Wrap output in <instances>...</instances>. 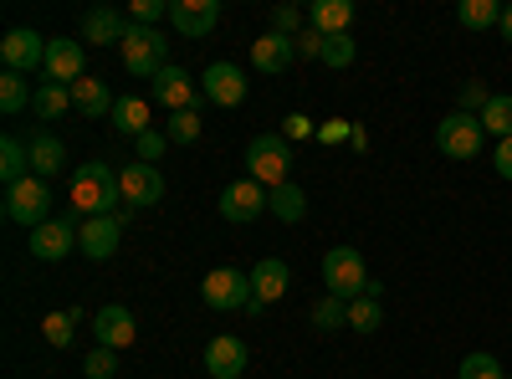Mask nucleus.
<instances>
[{
	"label": "nucleus",
	"mask_w": 512,
	"mask_h": 379,
	"mask_svg": "<svg viewBox=\"0 0 512 379\" xmlns=\"http://www.w3.org/2000/svg\"><path fill=\"white\" fill-rule=\"evenodd\" d=\"M82 374L88 379H113L118 374V349H93L88 359H82Z\"/></svg>",
	"instance_id": "obj_39"
},
{
	"label": "nucleus",
	"mask_w": 512,
	"mask_h": 379,
	"mask_svg": "<svg viewBox=\"0 0 512 379\" xmlns=\"http://www.w3.org/2000/svg\"><path fill=\"white\" fill-rule=\"evenodd\" d=\"M164 52H169V41L154 31V26H134L123 36V47H118V57H123V67H128V77H159L169 62H164Z\"/></svg>",
	"instance_id": "obj_5"
},
{
	"label": "nucleus",
	"mask_w": 512,
	"mask_h": 379,
	"mask_svg": "<svg viewBox=\"0 0 512 379\" xmlns=\"http://www.w3.org/2000/svg\"><path fill=\"white\" fill-rule=\"evenodd\" d=\"M67 108H72V88H62V82H41L36 98H31V113H36L41 123H57Z\"/></svg>",
	"instance_id": "obj_27"
},
{
	"label": "nucleus",
	"mask_w": 512,
	"mask_h": 379,
	"mask_svg": "<svg viewBox=\"0 0 512 379\" xmlns=\"http://www.w3.org/2000/svg\"><path fill=\"white\" fill-rule=\"evenodd\" d=\"M31 98H36V93L26 88V77H21V72H6V77H0V113H6V118L21 113Z\"/></svg>",
	"instance_id": "obj_33"
},
{
	"label": "nucleus",
	"mask_w": 512,
	"mask_h": 379,
	"mask_svg": "<svg viewBox=\"0 0 512 379\" xmlns=\"http://www.w3.org/2000/svg\"><path fill=\"white\" fill-rule=\"evenodd\" d=\"M487 103H492V93L482 88V82H466V88L456 93V113H472V118H482V113H487Z\"/></svg>",
	"instance_id": "obj_38"
},
{
	"label": "nucleus",
	"mask_w": 512,
	"mask_h": 379,
	"mask_svg": "<svg viewBox=\"0 0 512 379\" xmlns=\"http://www.w3.org/2000/svg\"><path fill=\"white\" fill-rule=\"evenodd\" d=\"M246 170H251L256 185H267V190L287 185V170H292V139H287V134H256V139L246 144Z\"/></svg>",
	"instance_id": "obj_2"
},
{
	"label": "nucleus",
	"mask_w": 512,
	"mask_h": 379,
	"mask_svg": "<svg viewBox=\"0 0 512 379\" xmlns=\"http://www.w3.org/2000/svg\"><path fill=\"white\" fill-rule=\"evenodd\" d=\"M262 210H267V185H256L251 175H246V180H231V185L221 190V216H226L231 226H251Z\"/></svg>",
	"instance_id": "obj_9"
},
{
	"label": "nucleus",
	"mask_w": 512,
	"mask_h": 379,
	"mask_svg": "<svg viewBox=\"0 0 512 379\" xmlns=\"http://www.w3.org/2000/svg\"><path fill=\"white\" fill-rule=\"evenodd\" d=\"M492 170H497L502 180H512V139H497V149H492Z\"/></svg>",
	"instance_id": "obj_44"
},
{
	"label": "nucleus",
	"mask_w": 512,
	"mask_h": 379,
	"mask_svg": "<svg viewBox=\"0 0 512 379\" xmlns=\"http://www.w3.org/2000/svg\"><path fill=\"white\" fill-rule=\"evenodd\" d=\"M113 129L128 134V139H144V134H149V103H144V98H118Z\"/></svg>",
	"instance_id": "obj_28"
},
{
	"label": "nucleus",
	"mask_w": 512,
	"mask_h": 379,
	"mask_svg": "<svg viewBox=\"0 0 512 379\" xmlns=\"http://www.w3.org/2000/svg\"><path fill=\"white\" fill-rule=\"evenodd\" d=\"M354 57H359V41H354L349 31H344V36H328V41H323V67H338V72H344V67L354 62Z\"/></svg>",
	"instance_id": "obj_37"
},
{
	"label": "nucleus",
	"mask_w": 512,
	"mask_h": 379,
	"mask_svg": "<svg viewBox=\"0 0 512 379\" xmlns=\"http://www.w3.org/2000/svg\"><path fill=\"white\" fill-rule=\"evenodd\" d=\"M200 93L216 103V108H241V103H246V77H241V67H231V62H210V67L200 72Z\"/></svg>",
	"instance_id": "obj_10"
},
{
	"label": "nucleus",
	"mask_w": 512,
	"mask_h": 379,
	"mask_svg": "<svg viewBox=\"0 0 512 379\" xmlns=\"http://www.w3.org/2000/svg\"><path fill=\"white\" fill-rule=\"evenodd\" d=\"M282 134H287L292 144H297V139H308V134H313V118H308V113H292V118L282 123Z\"/></svg>",
	"instance_id": "obj_45"
},
{
	"label": "nucleus",
	"mask_w": 512,
	"mask_h": 379,
	"mask_svg": "<svg viewBox=\"0 0 512 379\" xmlns=\"http://www.w3.org/2000/svg\"><path fill=\"white\" fill-rule=\"evenodd\" d=\"M164 144H169V139H164L159 129H149L144 139H134V149H139V164H159V154H164Z\"/></svg>",
	"instance_id": "obj_42"
},
{
	"label": "nucleus",
	"mask_w": 512,
	"mask_h": 379,
	"mask_svg": "<svg viewBox=\"0 0 512 379\" xmlns=\"http://www.w3.org/2000/svg\"><path fill=\"white\" fill-rule=\"evenodd\" d=\"M164 16H169L164 0H134V6H128V21H134V26H159Z\"/></svg>",
	"instance_id": "obj_41"
},
{
	"label": "nucleus",
	"mask_w": 512,
	"mask_h": 379,
	"mask_svg": "<svg viewBox=\"0 0 512 379\" xmlns=\"http://www.w3.org/2000/svg\"><path fill=\"white\" fill-rule=\"evenodd\" d=\"M47 47L52 41L41 36V31H31V26H16V31H6V41H0V62H6V72H36V67H47Z\"/></svg>",
	"instance_id": "obj_8"
},
{
	"label": "nucleus",
	"mask_w": 512,
	"mask_h": 379,
	"mask_svg": "<svg viewBox=\"0 0 512 379\" xmlns=\"http://www.w3.org/2000/svg\"><path fill=\"white\" fill-rule=\"evenodd\" d=\"M118 236H123V221L118 216H93V221H77V251L88 262H108L118 251Z\"/></svg>",
	"instance_id": "obj_13"
},
{
	"label": "nucleus",
	"mask_w": 512,
	"mask_h": 379,
	"mask_svg": "<svg viewBox=\"0 0 512 379\" xmlns=\"http://www.w3.org/2000/svg\"><path fill=\"white\" fill-rule=\"evenodd\" d=\"M482 139H487V129H482V118H472V113H446L436 123V149L446 159H477Z\"/></svg>",
	"instance_id": "obj_7"
},
{
	"label": "nucleus",
	"mask_w": 512,
	"mask_h": 379,
	"mask_svg": "<svg viewBox=\"0 0 512 379\" xmlns=\"http://www.w3.org/2000/svg\"><path fill=\"white\" fill-rule=\"evenodd\" d=\"M72 246H77V226H72L67 216H52L47 226L31 231V257H36V262H62Z\"/></svg>",
	"instance_id": "obj_17"
},
{
	"label": "nucleus",
	"mask_w": 512,
	"mask_h": 379,
	"mask_svg": "<svg viewBox=\"0 0 512 379\" xmlns=\"http://www.w3.org/2000/svg\"><path fill=\"white\" fill-rule=\"evenodd\" d=\"M272 31H282V36H303V31H308V11L277 6V11H272Z\"/></svg>",
	"instance_id": "obj_40"
},
{
	"label": "nucleus",
	"mask_w": 512,
	"mask_h": 379,
	"mask_svg": "<svg viewBox=\"0 0 512 379\" xmlns=\"http://www.w3.org/2000/svg\"><path fill=\"white\" fill-rule=\"evenodd\" d=\"M292 62H297V41H292V36L267 31V36H256V41H251V67H256V72L277 77V72H287Z\"/></svg>",
	"instance_id": "obj_20"
},
{
	"label": "nucleus",
	"mask_w": 512,
	"mask_h": 379,
	"mask_svg": "<svg viewBox=\"0 0 512 379\" xmlns=\"http://www.w3.org/2000/svg\"><path fill=\"white\" fill-rule=\"evenodd\" d=\"M482 129L492 139H512V93H492V103L482 113Z\"/></svg>",
	"instance_id": "obj_31"
},
{
	"label": "nucleus",
	"mask_w": 512,
	"mask_h": 379,
	"mask_svg": "<svg viewBox=\"0 0 512 379\" xmlns=\"http://www.w3.org/2000/svg\"><path fill=\"white\" fill-rule=\"evenodd\" d=\"M47 77L62 82V88H72V82L88 77V47L72 36H52V47H47Z\"/></svg>",
	"instance_id": "obj_12"
},
{
	"label": "nucleus",
	"mask_w": 512,
	"mask_h": 379,
	"mask_svg": "<svg viewBox=\"0 0 512 379\" xmlns=\"http://www.w3.org/2000/svg\"><path fill=\"white\" fill-rule=\"evenodd\" d=\"M497 31H502V41L512 47V6H502V26H497Z\"/></svg>",
	"instance_id": "obj_47"
},
{
	"label": "nucleus",
	"mask_w": 512,
	"mask_h": 379,
	"mask_svg": "<svg viewBox=\"0 0 512 379\" xmlns=\"http://www.w3.org/2000/svg\"><path fill=\"white\" fill-rule=\"evenodd\" d=\"M31 175H41V180H52V175H62L67 170V144L52 134V129H41V134H31Z\"/></svg>",
	"instance_id": "obj_22"
},
{
	"label": "nucleus",
	"mask_w": 512,
	"mask_h": 379,
	"mask_svg": "<svg viewBox=\"0 0 512 379\" xmlns=\"http://www.w3.org/2000/svg\"><path fill=\"white\" fill-rule=\"evenodd\" d=\"M323 287L333 292V298H344V303L364 298L369 267H364V257H359L354 246H333V251H323Z\"/></svg>",
	"instance_id": "obj_3"
},
{
	"label": "nucleus",
	"mask_w": 512,
	"mask_h": 379,
	"mask_svg": "<svg viewBox=\"0 0 512 379\" xmlns=\"http://www.w3.org/2000/svg\"><path fill=\"white\" fill-rule=\"evenodd\" d=\"M113 205H123V185L113 175V164L93 159V164H77V175H72V210L82 221H93V216H113Z\"/></svg>",
	"instance_id": "obj_1"
},
{
	"label": "nucleus",
	"mask_w": 512,
	"mask_h": 379,
	"mask_svg": "<svg viewBox=\"0 0 512 379\" xmlns=\"http://www.w3.org/2000/svg\"><path fill=\"white\" fill-rule=\"evenodd\" d=\"M507 379H512V374H507Z\"/></svg>",
	"instance_id": "obj_48"
},
{
	"label": "nucleus",
	"mask_w": 512,
	"mask_h": 379,
	"mask_svg": "<svg viewBox=\"0 0 512 379\" xmlns=\"http://www.w3.org/2000/svg\"><path fill=\"white\" fill-rule=\"evenodd\" d=\"M344 139H354V129H349L344 118H333L328 129H323V144H344Z\"/></svg>",
	"instance_id": "obj_46"
},
{
	"label": "nucleus",
	"mask_w": 512,
	"mask_h": 379,
	"mask_svg": "<svg viewBox=\"0 0 512 379\" xmlns=\"http://www.w3.org/2000/svg\"><path fill=\"white\" fill-rule=\"evenodd\" d=\"M164 139H169V144H195V139H200V108L169 113V123H164Z\"/></svg>",
	"instance_id": "obj_34"
},
{
	"label": "nucleus",
	"mask_w": 512,
	"mask_h": 379,
	"mask_svg": "<svg viewBox=\"0 0 512 379\" xmlns=\"http://www.w3.org/2000/svg\"><path fill=\"white\" fill-rule=\"evenodd\" d=\"M93 333H98V349H128L139 339V328H134V313H128L123 303H108L93 313Z\"/></svg>",
	"instance_id": "obj_18"
},
{
	"label": "nucleus",
	"mask_w": 512,
	"mask_h": 379,
	"mask_svg": "<svg viewBox=\"0 0 512 379\" xmlns=\"http://www.w3.org/2000/svg\"><path fill=\"white\" fill-rule=\"evenodd\" d=\"M384 323V308H379V298H369V292H364V298H354L349 303V328H359V333H374Z\"/></svg>",
	"instance_id": "obj_35"
},
{
	"label": "nucleus",
	"mask_w": 512,
	"mask_h": 379,
	"mask_svg": "<svg viewBox=\"0 0 512 379\" xmlns=\"http://www.w3.org/2000/svg\"><path fill=\"white\" fill-rule=\"evenodd\" d=\"M205 369H210V379H241L246 374V344L236 333H216V339L205 344Z\"/></svg>",
	"instance_id": "obj_19"
},
{
	"label": "nucleus",
	"mask_w": 512,
	"mask_h": 379,
	"mask_svg": "<svg viewBox=\"0 0 512 379\" xmlns=\"http://www.w3.org/2000/svg\"><path fill=\"white\" fill-rule=\"evenodd\" d=\"M292 41H297V57H303V62H323V41H328V36H318V31L308 26L303 36H292Z\"/></svg>",
	"instance_id": "obj_43"
},
{
	"label": "nucleus",
	"mask_w": 512,
	"mask_h": 379,
	"mask_svg": "<svg viewBox=\"0 0 512 379\" xmlns=\"http://www.w3.org/2000/svg\"><path fill=\"white\" fill-rule=\"evenodd\" d=\"M456 21L466 31H492V26H502V6H497V0H461Z\"/></svg>",
	"instance_id": "obj_29"
},
{
	"label": "nucleus",
	"mask_w": 512,
	"mask_h": 379,
	"mask_svg": "<svg viewBox=\"0 0 512 379\" xmlns=\"http://www.w3.org/2000/svg\"><path fill=\"white\" fill-rule=\"evenodd\" d=\"M456 379H507V374H502L497 354H466L456 364Z\"/></svg>",
	"instance_id": "obj_36"
},
{
	"label": "nucleus",
	"mask_w": 512,
	"mask_h": 379,
	"mask_svg": "<svg viewBox=\"0 0 512 379\" xmlns=\"http://www.w3.org/2000/svg\"><path fill=\"white\" fill-rule=\"evenodd\" d=\"M72 108L82 113V118H113V108H118V98L108 93V82H98V77H82V82H72Z\"/></svg>",
	"instance_id": "obj_23"
},
{
	"label": "nucleus",
	"mask_w": 512,
	"mask_h": 379,
	"mask_svg": "<svg viewBox=\"0 0 512 379\" xmlns=\"http://www.w3.org/2000/svg\"><path fill=\"white\" fill-rule=\"evenodd\" d=\"M200 298H205V308H216V313H246L251 308V272H241V267H216V272H205V282H200Z\"/></svg>",
	"instance_id": "obj_6"
},
{
	"label": "nucleus",
	"mask_w": 512,
	"mask_h": 379,
	"mask_svg": "<svg viewBox=\"0 0 512 379\" xmlns=\"http://www.w3.org/2000/svg\"><path fill=\"white\" fill-rule=\"evenodd\" d=\"M287 287H292V272H287V262H277V257H262V262L251 267V292H256V303H262V308L282 303V298H287Z\"/></svg>",
	"instance_id": "obj_21"
},
{
	"label": "nucleus",
	"mask_w": 512,
	"mask_h": 379,
	"mask_svg": "<svg viewBox=\"0 0 512 379\" xmlns=\"http://www.w3.org/2000/svg\"><path fill=\"white\" fill-rule=\"evenodd\" d=\"M118 185H123L128 210H149V205L164 200V175L154 170V164H128V170H118Z\"/></svg>",
	"instance_id": "obj_11"
},
{
	"label": "nucleus",
	"mask_w": 512,
	"mask_h": 379,
	"mask_svg": "<svg viewBox=\"0 0 512 379\" xmlns=\"http://www.w3.org/2000/svg\"><path fill=\"white\" fill-rule=\"evenodd\" d=\"M134 31L128 11H113V6H93L82 16V41H93V47H123V36Z\"/></svg>",
	"instance_id": "obj_16"
},
{
	"label": "nucleus",
	"mask_w": 512,
	"mask_h": 379,
	"mask_svg": "<svg viewBox=\"0 0 512 379\" xmlns=\"http://www.w3.org/2000/svg\"><path fill=\"white\" fill-rule=\"evenodd\" d=\"M200 88H195V77L190 72H180V67H164L159 77H154V103L159 108H169V113H185V108H200Z\"/></svg>",
	"instance_id": "obj_14"
},
{
	"label": "nucleus",
	"mask_w": 512,
	"mask_h": 379,
	"mask_svg": "<svg viewBox=\"0 0 512 379\" xmlns=\"http://www.w3.org/2000/svg\"><path fill=\"white\" fill-rule=\"evenodd\" d=\"M6 221L11 226H26V231L47 226L52 221V185L41 180V175H26L21 185H11L6 190Z\"/></svg>",
	"instance_id": "obj_4"
},
{
	"label": "nucleus",
	"mask_w": 512,
	"mask_h": 379,
	"mask_svg": "<svg viewBox=\"0 0 512 379\" xmlns=\"http://www.w3.org/2000/svg\"><path fill=\"white\" fill-rule=\"evenodd\" d=\"M354 21V0H313L308 6V26L318 36H344Z\"/></svg>",
	"instance_id": "obj_24"
},
{
	"label": "nucleus",
	"mask_w": 512,
	"mask_h": 379,
	"mask_svg": "<svg viewBox=\"0 0 512 379\" xmlns=\"http://www.w3.org/2000/svg\"><path fill=\"white\" fill-rule=\"evenodd\" d=\"M77 323H82L77 308H67V313H47V318H41V339H47L52 349H67V344H72V333H77Z\"/></svg>",
	"instance_id": "obj_30"
},
{
	"label": "nucleus",
	"mask_w": 512,
	"mask_h": 379,
	"mask_svg": "<svg viewBox=\"0 0 512 379\" xmlns=\"http://www.w3.org/2000/svg\"><path fill=\"white\" fill-rule=\"evenodd\" d=\"M267 210H272V216H277L282 226H297V221L308 216V195H303V190H297V185L287 180V185L267 190Z\"/></svg>",
	"instance_id": "obj_25"
},
{
	"label": "nucleus",
	"mask_w": 512,
	"mask_h": 379,
	"mask_svg": "<svg viewBox=\"0 0 512 379\" xmlns=\"http://www.w3.org/2000/svg\"><path fill=\"white\" fill-rule=\"evenodd\" d=\"M31 175V149L16 139V134H6V139H0V180H6V190L11 185H21Z\"/></svg>",
	"instance_id": "obj_26"
},
{
	"label": "nucleus",
	"mask_w": 512,
	"mask_h": 379,
	"mask_svg": "<svg viewBox=\"0 0 512 379\" xmlns=\"http://www.w3.org/2000/svg\"><path fill=\"white\" fill-rule=\"evenodd\" d=\"M169 21H175L180 36L200 41V36L216 31V21H221V0H175V6H169Z\"/></svg>",
	"instance_id": "obj_15"
},
{
	"label": "nucleus",
	"mask_w": 512,
	"mask_h": 379,
	"mask_svg": "<svg viewBox=\"0 0 512 379\" xmlns=\"http://www.w3.org/2000/svg\"><path fill=\"white\" fill-rule=\"evenodd\" d=\"M313 328H318V333L349 328V303H344V298H333V292H328V298H318V303H313Z\"/></svg>",
	"instance_id": "obj_32"
}]
</instances>
